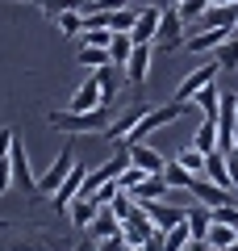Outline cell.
Here are the masks:
<instances>
[{"mask_svg":"<svg viewBox=\"0 0 238 251\" xmlns=\"http://www.w3.org/2000/svg\"><path fill=\"white\" fill-rule=\"evenodd\" d=\"M192 147H201V151H213V147H217V117H205V122H196Z\"/></svg>","mask_w":238,"mask_h":251,"instance_id":"obj_24","label":"cell"},{"mask_svg":"<svg viewBox=\"0 0 238 251\" xmlns=\"http://www.w3.org/2000/svg\"><path fill=\"white\" fill-rule=\"evenodd\" d=\"M217 75H221V63L217 59H201V63H196V72H188L184 80H180V88H176V97H171V100H192L196 92H201L205 84H213Z\"/></svg>","mask_w":238,"mask_h":251,"instance_id":"obj_3","label":"cell"},{"mask_svg":"<svg viewBox=\"0 0 238 251\" xmlns=\"http://www.w3.org/2000/svg\"><path fill=\"white\" fill-rule=\"evenodd\" d=\"M84 176H88V172L79 168V159H75V168L67 172V180H63V184L50 193V205H54V214H67V205L79 197V193H84Z\"/></svg>","mask_w":238,"mask_h":251,"instance_id":"obj_6","label":"cell"},{"mask_svg":"<svg viewBox=\"0 0 238 251\" xmlns=\"http://www.w3.org/2000/svg\"><path fill=\"white\" fill-rule=\"evenodd\" d=\"M188 193H192V201H201V205H209V209H213V205H221V201H230V193H234V188H221V184H213L205 172H196Z\"/></svg>","mask_w":238,"mask_h":251,"instance_id":"obj_10","label":"cell"},{"mask_svg":"<svg viewBox=\"0 0 238 251\" xmlns=\"http://www.w3.org/2000/svg\"><path fill=\"white\" fill-rule=\"evenodd\" d=\"M67 9H84V0H42V13L46 17H59Z\"/></svg>","mask_w":238,"mask_h":251,"instance_id":"obj_30","label":"cell"},{"mask_svg":"<svg viewBox=\"0 0 238 251\" xmlns=\"http://www.w3.org/2000/svg\"><path fill=\"white\" fill-rule=\"evenodd\" d=\"M130 163H138L142 172H163V163H167V155L150 151L146 143H130Z\"/></svg>","mask_w":238,"mask_h":251,"instance_id":"obj_16","label":"cell"},{"mask_svg":"<svg viewBox=\"0 0 238 251\" xmlns=\"http://www.w3.org/2000/svg\"><path fill=\"white\" fill-rule=\"evenodd\" d=\"M205 9H209V0H180V4H176V13H180V17H184V29L192 25V21L201 17Z\"/></svg>","mask_w":238,"mask_h":251,"instance_id":"obj_27","label":"cell"},{"mask_svg":"<svg viewBox=\"0 0 238 251\" xmlns=\"http://www.w3.org/2000/svg\"><path fill=\"white\" fill-rule=\"evenodd\" d=\"M205 247H217V251H226V247H238V226L213 222V226H209V234H205Z\"/></svg>","mask_w":238,"mask_h":251,"instance_id":"obj_19","label":"cell"},{"mask_svg":"<svg viewBox=\"0 0 238 251\" xmlns=\"http://www.w3.org/2000/svg\"><path fill=\"white\" fill-rule=\"evenodd\" d=\"M13 184H17V180H13V163H9V159H0V193H9Z\"/></svg>","mask_w":238,"mask_h":251,"instance_id":"obj_32","label":"cell"},{"mask_svg":"<svg viewBox=\"0 0 238 251\" xmlns=\"http://www.w3.org/2000/svg\"><path fill=\"white\" fill-rule=\"evenodd\" d=\"M134 46H138V42H134V34H130V29H125V34H113V38H109V63H113L117 72L125 67V59L134 54Z\"/></svg>","mask_w":238,"mask_h":251,"instance_id":"obj_17","label":"cell"},{"mask_svg":"<svg viewBox=\"0 0 238 251\" xmlns=\"http://www.w3.org/2000/svg\"><path fill=\"white\" fill-rule=\"evenodd\" d=\"M205 176L213 180V184H221V188H234L230 184V168H226V151H205Z\"/></svg>","mask_w":238,"mask_h":251,"instance_id":"obj_15","label":"cell"},{"mask_svg":"<svg viewBox=\"0 0 238 251\" xmlns=\"http://www.w3.org/2000/svg\"><path fill=\"white\" fill-rule=\"evenodd\" d=\"M75 155H79L75 147H63V151H59V159H54L50 168H46V176H38V188H34V193H42V197H50L54 188H59L63 180H67V172L75 168Z\"/></svg>","mask_w":238,"mask_h":251,"instance_id":"obj_5","label":"cell"},{"mask_svg":"<svg viewBox=\"0 0 238 251\" xmlns=\"http://www.w3.org/2000/svg\"><path fill=\"white\" fill-rule=\"evenodd\" d=\"M13 138H17L13 130H0V159H9V147H13Z\"/></svg>","mask_w":238,"mask_h":251,"instance_id":"obj_34","label":"cell"},{"mask_svg":"<svg viewBox=\"0 0 238 251\" xmlns=\"http://www.w3.org/2000/svg\"><path fill=\"white\" fill-rule=\"evenodd\" d=\"M17 4H34V9H42V0H17Z\"/></svg>","mask_w":238,"mask_h":251,"instance_id":"obj_36","label":"cell"},{"mask_svg":"<svg viewBox=\"0 0 238 251\" xmlns=\"http://www.w3.org/2000/svg\"><path fill=\"white\" fill-rule=\"evenodd\" d=\"M192 176H196V172H188L176 155H167V163H163V180H167L171 188H192Z\"/></svg>","mask_w":238,"mask_h":251,"instance_id":"obj_20","label":"cell"},{"mask_svg":"<svg viewBox=\"0 0 238 251\" xmlns=\"http://www.w3.org/2000/svg\"><path fill=\"white\" fill-rule=\"evenodd\" d=\"M54 25H59V34H84V25H88V21H84V9H67V13H59V17H50Z\"/></svg>","mask_w":238,"mask_h":251,"instance_id":"obj_25","label":"cell"},{"mask_svg":"<svg viewBox=\"0 0 238 251\" xmlns=\"http://www.w3.org/2000/svg\"><path fill=\"white\" fill-rule=\"evenodd\" d=\"M213 226V209L201 205V201H192V209H188V230H192V247H205V234H209Z\"/></svg>","mask_w":238,"mask_h":251,"instance_id":"obj_13","label":"cell"},{"mask_svg":"<svg viewBox=\"0 0 238 251\" xmlns=\"http://www.w3.org/2000/svg\"><path fill=\"white\" fill-rule=\"evenodd\" d=\"M155 54H171V50H184V17L176 9H163L159 17V34H155Z\"/></svg>","mask_w":238,"mask_h":251,"instance_id":"obj_2","label":"cell"},{"mask_svg":"<svg viewBox=\"0 0 238 251\" xmlns=\"http://www.w3.org/2000/svg\"><path fill=\"white\" fill-rule=\"evenodd\" d=\"M138 205L146 209V218L159 226V230H167V226H176V222H184V218H188L184 205H176V201H163V197H155V201H138Z\"/></svg>","mask_w":238,"mask_h":251,"instance_id":"obj_7","label":"cell"},{"mask_svg":"<svg viewBox=\"0 0 238 251\" xmlns=\"http://www.w3.org/2000/svg\"><path fill=\"white\" fill-rule=\"evenodd\" d=\"M96 197H88V193H79L75 201L67 205V218H71V226H79V230H88L92 226V218H96Z\"/></svg>","mask_w":238,"mask_h":251,"instance_id":"obj_14","label":"cell"},{"mask_svg":"<svg viewBox=\"0 0 238 251\" xmlns=\"http://www.w3.org/2000/svg\"><path fill=\"white\" fill-rule=\"evenodd\" d=\"M150 54H155V46L150 42H138L134 46V54L130 59H125V84H130V88H142V80H146V72H150Z\"/></svg>","mask_w":238,"mask_h":251,"instance_id":"obj_9","label":"cell"},{"mask_svg":"<svg viewBox=\"0 0 238 251\" xmlns=\"http://www.w3.org/2000/svg\"><path fill=\"white\" fill-rule=\"evenodd\" d=\"M75 59L84 63V67H92V72H96V67H109V46H84Z\"/></svg>","mask_w":238,"mask_h":251,"instance_id":"obj_26","label":"cell"},{"mask_svg":"<svg viewBox=\"0 0 238 251\" xmlns=\"http://www.w3.org/2000/svg\"><path fill=\"white\" fill-rule=\"evenodd\" d=\"M146 4H155V9H176L180 0H146Z\"/></svg>","mask_w":238,"mask_h":251,"instance_id":"obj_35","label":"cell"},{"mask_svg":"<svg viewBox=\"0 0 238 251\" xmlns=\"http://www.w3.org/2000/svg\"><path fill=\"white\" fill-rule=\"evenodd\" d=\"M192 105L201 109L205 117H217V109H221V88H217V80H213V84H205V88L192 97Z\"/></svg>","mask_w":238,"mask_h":251,"instance_id":"obj_21","label":"cell"},{"mask_svg":"<svg viewBox=\"0 0 238 251\" xmlns=\"http://www.w3.org/2000/svg\"><path fill=\"white\" fill-rule=\"evenodd\" d=\"M213 59L221 63V72H238V29L217 46V50H213Z\"/></svg>","mask_w":238,"mask_h":251,"instance_id":"obj_23","label":"cell"},{"mask_svg":"<svg viewBox=\"0 0 238 251\" xmlns=\"http://www.w3.org/2000/svg\"><path fill=\"white\" fill-rule=\"evenodd\" d=\"M121 218L113 214L109 205H100L96 209V218H92V226H88V247H109L113 239H121Z\"/></svg>","mask_w":238,"mask_h":251,"instance_id":"obj_4","label":"cell"},{"mask_svg":"<svg viewBox=\"0 0 238 251\" xmlns=\"http://www.w3.org/2000/svg\"><path fill=\"white\" fill-rule=\"evenodd\" d=\"M146 176H150V172H142L138 163H130V168H125V172H121L117 180H121V188H125V193H134V188H138V184H142Z\"/></svg>","mask_w":238,"mask_h":251,"instance_id":"obj_29","label":"cell"},{"mask_svg":"<svg viewBox=\"0 0 238 251\" xmlns=\"http://www.w3.org/2000/svg\"><path fill=\"white\" fill-rule=\"evenodd\" d=\"M234 34V29H226V25H213V29H196V34H184V50H192V54H213L226 38Z\"/></svg>","mask_w":238,"mask_h":251,"instance_id":"obj_8","label":"cell"},{"mask_svg":"<svg viewBox=\"0 0 238 251\" xmlns=\"http://www.w3.org/2000/svg\"><path fill=\"white\" fill-rule=\"evenodd\" d=\"M180 247H192V230H188V218L163 230V251H180Z\"/></svg>","mask_w":238,"mask_h":251,"instance_id":"obj_22","label":"cell"},{"mask_svg":"<svg viewBox=\"0 0 238 251\" xmlns=\"http://www.w3.org/2000/svg\"><path fill=\"white\" fill-rule=\"evenodd\" d=\"M176 159L184 163L188 172H205V151H201V147H184V151H180Z\"/></svg>","mask_w":238,"mask_h":251,"instance_id":"obj_28","label":"cell"},{"mask_svg":"<svg viewBox=\"0 0 238 251\" xmlns=\"http://www.w3.org/2000/svg\"><path fill=\"white\" fill-rule=\"evenodd\" d=\"M159 17H163V9H155V4H142L138 17H134V25H130L134 42H155V34H159Z\"/></svg>","mask_w":238,"mask_h":251,"instance_id":"obj_11","label":"cell"},{"mask_svg":"<svg viewBox=\"0 0 238 251\" xmlns=\"http://www.w3.org/2000/svg\"><path fill=\"white\" fill-rule=\"evenodd\" d=\"M213 222L238 226V205H234V201H221V205H213Z\"/></svg>","mask_w":238,"mask_h":251,"instance_id":"obj_31","label":"cell"},{"mask_svg":"<svg viewBox=\"0 0 238 251\" xmlns=\"http://www.w3.org/2000/svg\"><path fill=\"white\" fill-rule=\"evenodd\" d=\"M226 168H230V184H234V193H238V151L226 155Z\"/></svg>","mask_w":238,"mask_h":251,"instance_id":"obj_33","label":"cell"},{"mask_svg":"<svg viewBox=\"0 0 238 251\" xmlns=\"http://www.w3.org/2000/svg\"><path fill=\"white\" fill-rule=\"evenodd\" d=\"M142 113H146V109H130V113H117L113 122H109L105 138H109V143H125V134H130V130H134V122H138Z\"/></svg>","mask_w":238,"mask_h":251,"instance_id":"obj_18","label":"cell"},{"mask_svg":"<svg viewBox=\"0 0 238 251\" xmlns=\"http://www.w3.org/2000/svg\"><path fill=\"white\" fill-rule=\"evenodd\" d=\"M9 163H13V180H17V188H38L34 172H29V155H25V143H21V138H13V147H9Z\"/></svg>","mask_w":238,"mask_h":251,"instance_id":"obj_12","label":"cell"},{"mask_svg":"<svg viewBox=\"0 0 238 251\" xmlns=\"http://www.w3.org/2000/svg\"><path fill=\"white\" fill-rule=\"evenodd\" d=\"M46 122L54 130H63V134H92V130L105 134L109 130V109L100 105V109H88V113H79V109H50Z\"/></svg>","mask_w":238,"mask_h":251,"instance_id":"obj_1","label":"cell"}]
</instances>
